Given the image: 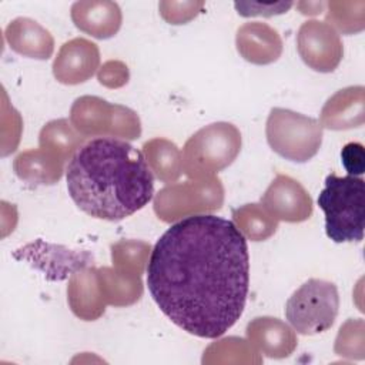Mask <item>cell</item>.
Segmentation results:
<instances>
[{
	"label": "cell",
	"instance_id": "16",
	"mask_svg": "<svg viewBox=\"0 0 365 365\" xmlns=\"http://www.w3.org/2000/svg\"><path fill=\"white\" fill-rule=\"evenodd\" d=\"M6 38L11 50L30 58L47 60L54 50L50 31L27 17L13 20L6 29Z\"/></svg>",
	"mask_w": 365,
	"mask_h": 365
},
{
	"label": "cell",
	"instance_id": "3",
	"mask_svg": "<svg viewBox=\"0 0 365 365\" xmlns=\"http://www.w3.org/2000/svg\"><path fill=\"white\" fill-rule=\"evenodd\" d=\"M325 214V232L334 242H361L365 228V181L331 173L318 195Z\"/></svg>",
	"mask_w": 365,
	"mask_h": 365
},
{
	"label": "cell",
	"instance_id": "11",
	"mask_svg": "<svg viewBox=\"0 0 365 365\" xmlns=\"http://www.w3.org/2000/svg\"><path fill=\"white\" fill-rule=\"evenodd\" d=\"M100 64V51L96 43L76 37L66 41L54 58L53 74L61 84L76 86L94 76Z\"/></svg>",
	"mask_w": 365,
	"mask_h": 365
},
{
	"label": "cell",
	"instance_id": "10",
	"mask_svg": "<svg viewBox=\"0 0 365 365\" xmlns=\"http://www.w3.org/2000/svg\"><path fill=\"white\" fill-rule=\"evenodd\" d=\"M261 205L277 221L301 222L312 214V200L305 188L294 178L278 174L264 195Z\"/></svg>",
	"mask_w": 365,
	"mask_h": 365
},
{
	"label": "cell",
	"instance_id": "21",
	"mask_svg": "<svg viewBox=\"0 0 365 365\" xmlns=\"http://www.w3.org/2000/svg\"><path fill=\"white\" fill-rule=\"evenodd\" d=\"M232 215L238 230L251 241H262L268 238L278 227V221L259 204H247L234 210Z\"/></svg>",
	"mask_w": 365,
	"mask_h": 365
},
{
	"label": "cell",
	"instance_id": "2",
	"mask_svg": "<svg viewBox=\"0 0 365 365\" xmlns=\"http://www.w3.org/2000/svg\"><path fill=\"white\" fill-rule=\"evenodd\" d=\"M66 180L74 204L98 220H124L154 195V177L144 154L115 137L86 141L68 160Z\"/></svg>",
	"mask_w": 365,
	"mask_h": 365
},
{
	"label": "cell",
	"instance_id": "19",
	"mask_svg": "<svg viewBox=\"0 0 365 365\" xmlns=\"http://www.w3.org/2000/svg\"><path fill=\"white\" fill-rule=\"evenodd\" d=\"M84 144V135L77 134L71 124L61 118L47 123L40 131V148L66 161Z\"/></svg>",
	"mask_w": 365,
	"mask_h": 365
},
{
	"label": "cell",
	"instance_id": "6",
	"mask_svg": "<svg viewBox=\"0 0 365 365\" xmlns=\"http://www.w3.org/2000/svg\"><path fill=\"white\" fill-rule=\"evenodd\" d=\"M338 309L336 285L331 281L311 278L288 298L285 318L297 334L315 335L334 325Z\"/></svg>",
	"mask_w": 365,
	"mask_h": 365
},
{
	"label": "cell",
	"instance_id": "5",
	"mask_svg": "<svg viewBox=\"0 0 365 365\" xmlns=\"http://www.w3.org/2000/svg\"><path fill=\"white\" fill-rule=\"evenodd\" d=\"M265 135L278 155L294 163H307L322 144V125L314 117L275 107L268 114Z\"/></svg>",
	"mask_w": 365,
	"mask_h": 365
},
{
	"label": "cell",
	"instance_id": "24",
	"mask_svg": "<svg viewBox=\"0 0 365 365\" xmlns=\"http://www.w3.org/2000/svg\"><path fill=\"white\" fill-rule=\"evenodd\" d=\"M202 1H161L158 4L160 13L170 24H184L194 19L202 9Z\"/></svg>",
	"mask_w": 365,
	"mask_h": 365
},
{
	"label": "cell",
	"instance_id": "23",
	"mask_svg": "<svg viewBox=\"0 0 365 365\" xmlns=\"http://www.w3.org/2000/svg\"><path fill=\"white\" fill-rule=\"evenodd\" d=\"M364 321L362 319H351L344 327H341L335 351L339 355H346L351 358H362L364 356V344H352V341H364Z\"/></svg>",
	"mask_w": 365,
	"mask_h": 365
},
{
	"label": "cell",
	"instance_id": "18",
	"mask_svg": "<svg viewBox=\"0 0 365 365\" xmlns=\"http://www.w3.org/2000/svg\"><path fill=\"white\" fill-rule=\"evenodd\" d=\"M63 160L40 148L19 154L14 170L19 178L31 184H54L63 174Z\"/></svg>",
	"mask_w": 365,
	"mask_h": 365
},
{
	"label": "cell",
	"instance_id": "12",
	"mask_svg": "<svg viewBox=\"0 0 365 365\" xmlns=\"http://www.w3.org/2000/svg\"><path fill=\"white\" fill-rule=\"evenodd\" d=\"M237 50L252 64L264 66L277 61L282 53V41L277 30L261 21H250L237 30Z\"/></svg>",
	"mask_w": 365,
	"mask_h": 365
},
{
	"label": "cell",
	"instance_id": "27",
	"mask_svg": "<svg viewBox=\"0 0 365 365\" xmlns=\"http://www.w3.org/2000/svg\"><path fill=\"white\" fill-rule=\"evenodd\" d=\"M113 68H114V61L106 63L98 73V81L107 87H120L124 83H127V78H128L127 67L123 63H118L115 71Z\"/></svg>",
	"mask_w": 365,
	"mask_h": 365
},
{
	"label": "cell",
	"instance_id": "13",
	"mask_svg": "<svg viewBox=\"0 0 365 365\" xmlns=\"http://www.w3.org/2000/svg\"><path fill=\"white\" fill-rule=\"evenodd\" d=\"M250 345L269 358L289 356L297 346L294 331L278 318L259 317L247 325Z\"/></svg>",
	"mask_w": 365,
	"mask_h": 365
},
{
	"label": "cell",
	"instance_id": "25",
	"mask_svg": "<svg viewBox=\"0 0 365 365\" xmlns=\"http://www.w3.org/2000/svg\"><path fill=\"white\" fill-rule=\"evenodd\" d=\"M341 163L348 175L359 177L365 171V150L361 143L351 141L341 150Z\"/></svg>",
	"mask_w": 365,
	"mask_h": 365
},
{
	"label": "cell",
	"instance_id": "26",
	"mask_svg": "<svg viewBox=\"0 0 365 365\" xmlns=\"http://www.w3.org/2000/svg\"><path fill=\"white\" fill-rule=\"evenodd\" d=\"M294 3H274V4H261V3H235V9L240 16L251 17V16H264L271 17L277 14L287 13Z\"/></svg>",
	"mask_w": 365,
	"mask_h": 365
},
{
	"label": "cell",
	"instance_id": "20",
	"mask_svg": "<svg viewBox=\"0 0 365 365\" xmlns=\"http://www.w3.org/2000/svg\"><path fill=\"white\" fill-rule=\"evenodd\" d=\"M143 148L151 171H154L161 181L171 182L178 178L182 171V163L181 153L175 144L164 138H154L147 141Z\"/></svg>",
	"mask_w": 365,
	"mask_h": 365
},
{
	"label": "cell",
	"instance_id": "7",
	"mask_svg": "<svg viewBox=\"0 0 365 365\" xmlns=\"http://www.w3.org/2000/svg\"><path fill=\"white\" fill-rule=\"evenodd\" d=\"M70 120L74 128L84 137H124L134 140L141 134L137 114L118 104L84 96L74 101Z\"/></svg>",
	"mask_w": 365,
	"mask_h": 365
},
{
	"label": "cell",
	"instance_id": "22",
	"mask_svg": "<svg viewBox=\"0 0 365 365\" xmlns=\"http://www.w3.org/2000/svg\"><path fill=\"white\" fill-rule=\"evenodd\" d=\"M327 21L335 30L344 34L362 31L365 27V3L364 1H329Z\"/></svg>",
	"mask_w": 365,
	"mask_h": 365
},
{
	"label": "cell",
	"instance_id": "4",
	"mask_svg": "<svg viewBox=\"0 0 365 365\" xmlns=\"http://www.w3.org/2000/svg\"><path fill=\"white\" fill-rule=\"evenodd\" d=\"M241 150V134L234 124L214 123L188 138L181 153L182 170L190 178L210 180L227 168Z\"/></svg>",
	"mask_w": 365,
	"mask_h": 365
},
{
	"label": "cell",
	"instance_id": "8",
	"mask_svg": "<svg viewBox=\"0 0 365 365\" xmlns=\"http://www.w3.org/2000/svg\"><path fill=\"white\" fill-rule=\"evenodd\" d=\"M220 181L215 178L197 180L194 188L190 194V181L182 184H175L163 188L154 202V211L158 218L164 221H173L195 211H211L221 207L222 202V188L205 194Z\"/></svg>",
	"mask_w": 365,
	"mask_h": 365
},
{
	"label": "cell",
	"instance_id": "28",
	"mask_svg": "<svg viewBox=\"0 0 365 365\" xmlns=\"http://www.w3.org/2000/svg\"><path fill=\"white\" fill-rule=\"evenodd\" d=\"M327 3H298L297 6L299 7L301 13L302 14H309V16H314V14H319L321 10L325 7Z\"/></svg>",
	"mask_w": 365,
	"mask_h": 365
},
{
	"label": "cell",
	"instance_id": "9",
	"mask_svg": "<svg viewBox=\"0 0 365 365\" xmlns=\"http://www.w3.org/2000/svg\"><path fill=\"white\" fill-rule=\"evenodd\" d=\"M297 50L302 61L319 73L334 71L344 56L339 34L328 23L308 20L297 34Z\"/></svg>",
	"mask_w": 365,
	"mask_h": 365
},
{
	"label": "cell",
	"instance_id": "1",
	"mask_svg": "<svg viewBox=\"0 0 365 365\" xmlns=\"http://www.w3.org/2000/svg\"><path fill=\"white\" fill-rule=\"evenodd\" d=\"M148 291L177 327L218 338L242 315L250 287L247 238L214 214H192L155 242L147 267Z\"/></svg>",
	"mask_w": 365,
	"mask_h": 365
},
{
	"label": "cell",
	"instance_id": "14",
	"mask_svg": "<svg viewBox=\"0 0 365 365\" xmlns=\"http://www.w3.org/2000/svg\"><path fill=\"white\" fill-rule=\"evenodd\" d=\"M365 88L351 86L336 91L328 98L321 111V125L329 130H348L361 127L365 121Z\"/></svg>",
	"mask_w": 365,
	"mask_h": 365
},
{
	"label": "cell",
	"instance_id": "17",
	"mask_svg": "<svg viewBox=\"0 0 365 365\" xmlns=\"http://www.w3.org/2000/svg\"><path fill=\"white\" fill-rule=\"evenodd\" d=\"M67 292L70 307L77 317L86 321H93L104 312L106 299L100 288L97 271H76L70 279Z\"/></svg>",
	"mask_w": 365,
	"mask_h": 365
},
{
	"label": "cell",
	"instance_id": "15",
	"mask_svg": "<svg viewBox=\"0 0 365 365\" xmlns=\"http://www.w3.org/2000/svg\"><path fill=\"white\" fill-rule=\"evenodd\" d=\"M74 26L96 37L110 38L121 27V10L114 1H77L71 6Z\"/></svg>",
	"mask_w": 365,
	"mask_h": 365
}]
</instances>
